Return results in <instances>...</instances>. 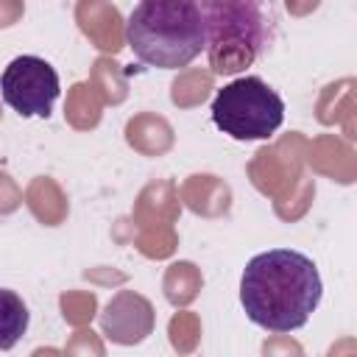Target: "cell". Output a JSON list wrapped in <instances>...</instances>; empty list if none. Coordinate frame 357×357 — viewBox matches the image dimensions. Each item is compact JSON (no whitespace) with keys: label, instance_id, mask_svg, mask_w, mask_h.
<instances>
[{"label":"cell","instance_id":"cell-3","mask_svg":"<svg viewBox=\"0 0 357 357\" xmlns=\"http://www.w3.org/2000/svg\"><path fill=\"white\" fill-rule=\"evenodd\" d=\"M204 50L218 75L251 67L276 36L273 0H204Z\"/></svg>","mask_w":357,"mask_h":357},{"label":"cell","instance_id":"cell-1","mask_svg":"<svg viewBox=\"0 0 357 357\" xmlns=\"http://www.w3.org/2000/svg\"><path fill=\"white\" fill-rule=\"evenodd\" d=\"M324 282L315 262L293 248H271L251 257L240 276V304L259 329L287 335L318 310Z\"/></svg>","mask_w":357,"mask_h":357},{"label":"cell","instance_id":"cell-5","mask_svg":"<svg viewBox=\"0 0 357 357\" xmlns=\"http://www.w3.org/2000/svg\"><path fill=\"white\" fill-rule=\"evenodd\" d=\"M59 95V73L39 56H17L0 73V98L20 117H50Z\"/></svg>","mask_w":357,"mask_h":357},{"label":"cell","instance_id":"cell-4","mask_svg":"<svg viewBox=\"0 0 357 357\" xmlns=\"http://www.w3.org/2000/svg\"><path fill=\"white\" fill-rule=\"evenodd\" d=\"M212 123L240 142L268 139L284 123V100L259 75H240L212 98Z\"/></svg>","mask_w":357,"mask_h":357},{"label":"cell","instance_id":"cell-6","mask_svg":"<svg viewBox=\"0 0 357 357\" xmlns=\"http://www.w3.org/2000/svg\"><path fill=\"white\" fill-rule=\"evenodd\" d=\"M28 324H31L28 304L14 290L0 287V351L14 349L28 332Z\"/></svg>","mask_w":357,"mask_h":357},{"label":"cell","instance_id":"cell-2","mask_svg":"<svg viewBox=\"0 0 357 357\" xmlns=\"http://www.w3.org/2000/svg\"><path fill=\"white\" fill-rule=\"evenodd\" d=\"M131 53L156 70H178L204 50V14L198 0H139L126 22Z\"/></svg>","mask_w":357,"mask_h":357}]
</instances>
